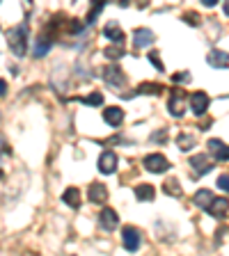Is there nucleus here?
Returning <instances> with one entry per match:
<instances>
[{
    "label": "nucleus",
    "instance_id": "nucleus-1",
    "mask_svg": "<svg viewBox=\"0 0 229 256\" xmlns=\"http://www.w3.org/2000/svg\"><path fill=\"white\" fill-rule=\"evenodd\" d=\"M7 44L16 57H23L25 48H28V23H21L12 30H7Z\"/></svg>",
    "mask_w": 229,
    "mask_h": 256
},
{
    "label": "nucleus",
    "instance_id": "nucleus-2",
    "mask_svg": "<svg viewBox=\"0 0 229 256\" xmlns=\"http://www.w3.org/2000/svg\"><path fill=\"white\" fill-rule=\"evenodd\" d=\"M170 167L172 165H170V160L163 154H151L145 158V169L151 174H163V172H168Z\"/></svg>",
    "mask_w": 229,
    "mask_h": 256
},
{
    "label": "nucleus",
    "instance_id": "nucleus-3",
    "mask_svg": "<svg viewBox=\"0 0 229 256\" xmlns=\"http://www.w3.org/2000/svg\"><path fill=\"white\" fill-rule=\"evenodd\" d=\"M170 114L172 117H183V112H186V94L181 90H174L172 92V96H170Z\"/></svg>",
    "mask_w": 229,
    "mask_h": 256
},
{
    "label": "nucleus",
    "instance_id": "nucleus-4",
    "mask_svg": "<svg viewBox=\"0 0 229 256\" xmlns=\"http://www.w3.org/2000/svg\"><path fill=\"white\" fill-rule=\"evenodd\" d=\"M53 35L51 32H42V35H37V42L35 46H32V55L35 57H44V55L51 51V46H53Z\"/></svg>",
    "mask_w": 229,
    "mask_h": 256
},
{
    "label": "nucleus",
    "instance_id": "nucleus-5",
    "mask_svg": "<svg viewBox=\"0 0 229 256\" xmlns=\"http://www.w3.org/2000/svg\"><path fill=\"white\" fill-rule=\"evenodd\" d=\"M103 78H106V83L110 87H124L126 85V76H124V71L119 66H106L103 69Z\"/></svg>",
    "mask_w": 229,
    "mask_h": 256
},
{
    "label": "nucleus",
    "instance_id": "nucleus-6",
    "mask_svg": "<svg viewBox=\"0 0 229 256\" xmlns=\"http://www.w3.org/2000/svg\"><path fill=\"white\" fill-rule=\"evenodd\" d=\"M99 224H101V229H106V231H114V229L119 226V217H117V210L103 208L101 215H99Z\"/></svg>",
    "mask_w": 229,
    "mask_h": 256
},
{
    "label": "nucleus",
    "instance_id": "nucleus-7",
    "mask_svg": "<svg viewBox=\"0 0 229 256\" xmlns=\"http://www.w3.org/2000/svg\"><path fill=\"white\" fill-rule=\"evenodd\" d=\"M99 172L101 174H114L117 172V155L114 151H103L99 158Z\"/></svg>",
    "mask_w": 229,
    "mask_h": 256
},
{
    "label": "nucleus",
    "instance_id": "nucleus-8",
    "mask_svg": "<svg viewBox=\"0 0 229 256\" xmlns=\"http://www.w3.org/2000/svg\"><path fill=\"white\" fill-rule=\"evenodd\" d=\"M87 197H90V202H94V204H103L108 199V188H106L101 181H94V183L87 188Z\"/></svg>",
    "mask_w": 229,
    "mask_h": 256
},
{
    "label": "nucleus",
    "instance_id": "nucleus-9",
    "mask_svg": "<svg viewBox=\"0 0 229 256\" xmlns=\"http://www.w3.org/2000/svg\"><path fill=\"white\" fill-rule=\"evenodd\" d=\"M121 236H124V247H126L128 252H135L140 247V231L135 226H124Z\"/></svg>",
    "mask_w": 229,
    "mask_h": 256
},
{
    "label": "nucleus",
    "instance_id": "nucleus-10",
    "mask_svg": "<svg viewBox=\"0 0 229 256\" xmlns=\"http://www.w3.org/2000/svg\"><path fill=\"white\" fill-rule=\"evenodd\" d=\"M154 32L151 30H147V28H138V30L133 32V46L135 48H147V46H151L154 44Z\"/></svg>",
    "mask_w": 229,
    "mask_h": 256
},
{
    "label": "nucleus",
    "instance_id": "nucleus-11",
    "mask_svg": "<svg viewBox=\"0 0 229 256\" xmlns=\"http://www.w3.org/2000/svg\"><path fill=\"white\" fill-rule=\"evenodd\" d=\"M190 107H193V112L197 114V117L206 114V110H209V96H206L204 92H195V94L190 96Z\"/></svg>",
    "mask_w": 229,
    "mask_h": 256
},
{
    "label": "nucleus",
    "instance_id": "nucleus-12",
    "mask_svg": "<svg viewBox=\"0 0 229 256\" xmlns=\"http://www.w3.org/2000/svg\"><path fill=\"white\" fill-rule=\"evenodd\" d=\"M206 62L213 66V69H225V66L229 64V53H225V51H218V48H213L211 53L206 55Z\"/></svg>",
    "mask_w": 229,
    "mask_h": 256
},
{
    "label": "nucleus",
    "instance_id": "nucleus-13",
    "mask_svg": "<svg viewBox=\"0 0 229 256\" xmlns=\"http://www.w3.org/2000/svg\"><path fill=\"white\" fill-rule=\"evenodd\" d=\"M213 165H216V162L209 160V155L199 154V155H193V158H190V167H193L197 174H209L213 169Z\"/></svg>",
    "mask_w": 229,
    "mask_h": 256
},
{
    "label": "nucleus",
    "instance_id": "nucleus-14",
    "mask_svg": "<svg viewBox=\"0 0 229 256\" xmlns=\"http://www.w3.org/2000/svg\"><path fill=\"white\" fill-rule=\"evenodd\" d=\"M209 151L213 154L216 160H220V162L229 160V147L223 142V140H211V142H209Z\"/></svg>",
    "mask_w": 229,
    "mask_h": 256
},
{
    "label": "nucleus",
    "instance_id": "nucleus-15",
    "mask_svg": "<svg viewBox=\"0 0 229 256\" xmlns=\"http://www.w3.org/2000/svg\"><path fill=\"white\" fill-rule=\"evenodd\" d=\"M103 119L108 121L110 126H121V121H124V110L121 107H117V105H110V107H106L103 110Z\"/></svg>",
    "mask_w": 229,
    "mask_h": 256
},
{
    "label": "nucleus",
    "instance_id": "nucleus-16",
    "mask_svg": "<svg viewBox=\"0 0 229 256\" xmlns=\"http://www.w3.org/2000/svg\"><path fill=\"white\" fill-rule=\"evenodd\" d=\"M227 210H229V202H227V199H216V197H213V202L209 204L206 213L211 215V217H223Z\"/></svg>",
    "mask_w": 229,
    "mask_h": 256
},
{
    "label": "nucleus",
    "instance_id": "nucleus-17",
    "mask_svg": "<svg viewBox=\"0 0 229 256\" xmlns=\"http://www.w3.org/2000/svg\"><path fill=\"white\" fill-rule=\"evenodd\" d=\"M103 35L108 37L110 42H114V44H121V42H124V32H121V28H119L117 23H114V21L103 28Z\"/></svg>",
    "mask_w": 229,
    "mask_h": 256
},
{
    "label": "nucleus",
    "instance_id": "nucleus-18",
    "mask_svg": "<svg viewBox=\"0 0 229 256\" xmlns=\"http://www.w3.org/2000/svg\"><path fill=\"white\" fill-rule=\"evenodd\" d=\"M66 206H71V208H80V190L78 188H66L64 195H62Z\"/></svg>",
    "mask_w": 229,
    "mask_h": 256
},
{
    "label": "nucleus",
    "instance_id": "nucleus-19",
    "mask_svg": "<svg viewBox=\"0 0 229 256\" xmlns=\"http://www.w3.org/2000/svg\"><path fill=\"white\" fill-rule=\"evenodd\" d=\"M154 195H156V190L149 183H142L135 188V197H138L140 202H154Z\"/></svg>",
    "mask_w": 229,
    "mask_h": 256
},
{
    "label": "nucleus",
    "instance_id": "nucleus-20",
    "mask_svg": "<svg viewBox=\"0 0 229 256\" xmlns=\"http://www.w3.org/2000/svg\"><path fill=\"white\" fill-rule=\"evenodd\" d=\"M176 144H179L181 151H188L197 144V140H195V135H190V133H181V135L176 137Z\"/></svg>",
    "mask_w": 229,
    "mask_h": 256
},
{
    "label": "nucleus",
    "instance_id": "nucleus-21",
    "mask_svg": "<svg viewBox=\"0 0 229 256\" xmlns=\"http://www.w3.org/2000/svg\"><path fill=\"white\" fill-rule=\"evenodd\" d=\"M135 94H154V96H158V94H163V85H158V83H142Z\"/></svg>",
    "mask_w": 229,
    "mask_h": 256
},
{
    "label": "nucleus",
    "instance_id": "nucleus-22",
    "mask_svg": "<svg viewBox=\"0 0 229 256\" xmlns=\"http://www.w3.org/2000/svg\"><path fill=\"white\" fill-rule=\"evenodd\" d=\"M213 202V192L211 190H199L197 195H195V204H197L199 208H209V204Z\"/></svg>",
    "mask_w": 229,
    "mask_h": 256
},
{
    "label": "nucleus",
    "instance_id": "nucleus-23",
    "mask_svg": "<svg viewBox=\"0 0 229 256\" xmlns=\"http://www.w3.org/2000/svg\"><path fill=\"white\" fill-rule=\"evenodd\" d=\"M163 190H165V195H170V197H181V195H183V190H181V185H179V181H176V179H168V181H165Z\"/></svg>",
    "mask_w": 229,
    "mask_h": 256
},
{
    "label": "nucleus",
    "instance_id": "nucleus-24",
    "mask_svg": "<svg viewBox=\"0 0 229 256\" xmlns=\"http://www.w3.org/2000/svg\"><path fill=\"white\" fill-rule=\"evenodd\" d=\"M76 101L85 103V105H103V94L101 92H92L90 96H83V99H76Z\"/></svg>",
    "mask_w": 229,
    "mask_h": 256
},
{
    "label": "nucleus",
    "instance_id": "nucleus-25",
    "mask_svg": "<svg viewBox=\"0 0 229 256\" xmlns=\"http://www.w3.org/2000/svg\"><path fill=\"white\" fill-rule=\"evenodd\" d=\"M121 55H124V51H121L119 46H110V48H106V57H108V60H119Z\"/></svg>",
    "mask_w": 229,
    "mask_h": 256
},
{
    "label": "nucleus",
    "instance_id": "nucleus-26",
    "mask_svg": "<svg viewBox=\"0 0 229 256\" xmlns=\"http://www.w3.org/2000/svg\"><path fill=\"white\" fill-rule=\"evenodd\" d=\"M147 55H149V62H151V64L156 66L158 71H163L165 66H163V62H161V57H158V53H156V51H151V53H147Z\"/></svg>",
    "mask_w": 229,
    "mask_h": 256
},
{
    "label": "nucleus",
    "instance_id": "nucleus-27",
    "mask_svg": "<svg viewBox=\"0 0 229 256\" xmlns=\"http://www.w3.org/2000/svg\"><path fill=\"white\" fill-rule=\"evenodd\" d=\"M216 183H218V188H220L223 192H229V174H223V176H220Z\"/></svg>",
    "mask_w": 229,
    "mask_h": 256
},
{
    "label": "nucleus",
    "instance_id": "nucleus-28",
    "mask_svg": "<svg viewBox=\"0 0 229 256\" xmlns=\"http://www.w3.org/2000/svg\"><path fill=\"white\" fill-rule=\"evenodd\" d=\"M172 80H174V83H190V73H188V71L174 73V76H172Z\"/></svg>",
    "mask_w": 229,
    "mask_h": 256
},
{
    "label": "nucleus",
    "instance_id": "nucleus-29",
    "mask_svg": "<svg viewBox=\"0 0 229 256\" xmlns=\"http://www.w3.org/2000/svg\"><path fill=\"white\" fill-rule=\"evenodd\" d=\"M151 142H168V133L165 131H158L151 135Z\"/></svg>",
    "mask_w": 229,
    "mask_h": 256
},
{
    "label": "nucleus",
    "instance_id": "nucleus-30",
    "mask_svg": "<svg viewBox=\"0 0 229 256\" xmlns=\"http://www.w3.org/2000/svg\"><path fill=\"white\" fill-rule=\"evenodd\" d=\"M183 21H188L190 25H199V18H197V14H195V12L183 14Z\"/></svg>",
    "mask_w": 229,
    "mask_h": 256
},
{
    "label": "nucleus",
    "instance_id": "nucleus-31",
    "mask_svg": "<svg viewBox=\"0 0 229 256\" xmlns=\"http://www.w3.org/2000/svg\"><path fill=\"white\" fill-rule=\"evenodd\" d=\"M220 0H202V5H206V7H216Z\"/></svg>",
    "mask_w": 229,
    "mask_h": 256
},
{
    "label": "nucleus",
    "instance_id": "nucleus-32",
    "mask_svg": "<svg viewBox=\"0 0 229 256\" xmlns=\"http://www.w3.org/2000/svg\"><path fill=\"white\" fill-rule=\"evenodd\" d=\"M5 92H7V83L5 80H0V96H5Z\"/></svg>",
    "mask_w": 229,
    "mask_h": 256
},
{
    "label": "nucleus",
    "instance_id": "nucleus-33",
    "mask_svg": "<svg viewBox=\"0 0 229 256\" xmlns=\"http://www.w3.org/2000/svg\"><path fill=\"white\" fill-rule=\"evenodd\" d=\"M114 2H117L119 7H128V2H131V0H114Z\"/></svg>",
    "mask_w": 229,
    "mask_h": 256
},
{
    "label": "nucleus",
    "instance_id": "nucleus-34",
    "mask_svg": "<svg viewBox=\"0 0 229 256\" xmlns=\"http://www.w3.org/2000/svg\"><path fill=\"white\" fill-rule=\"evenodd\" d=\"M225 16H229V0H225Z\"/></svg>",
    "mask_w": 229,
    "mask_h": 256
}]
</instances>
